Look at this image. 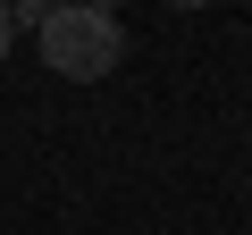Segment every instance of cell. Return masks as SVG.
<instances>
[{"label":"cell","instance_id":"6da1fadb","mask_svg":"<svg viewBox=\"0 0 252 235\" xmlns=\"http://www.w3.org/2000/svg\"><path fill=\"white\" fill-rule=\"evenodd\" d=\"M34 42H42V67H51V76H67V84H93V76H109V67L126 59L118 17H109V9H84V0L51 9V17L34 26Z\"/></svg>","mask_w":252,"mask_h":235},{"label":"cell","instance_id":"7a4b0ae2","mask_svg":"<svg viewBox=\"0 0 252 235\" xmlns=\"http://www.w3.org/2000/svg\"><path fill=\"white\" fill-rule=\"evenodd\" d=\"M0 9H9V17H34V26H42L51 9H67V0H0Z\"/></svg>","mask_w":252,"mask_h":235},{"label":"cell","instance_id":"3957f363","mask_svg":"<svg viewBox=\"0 0 252 235\" xmlns=\"http://www.w3.org/2000/svg\"><path fill=\"white\" fill-rule=\"evenodd\" d=\"M9 42H17V17H9V9H0V59H9Z\"/></svg>","mask_w":252,"mask_h":235},{"label":"cell","instance_id":"277c9868","mask_svg":"<svg viewBox=\"0 0 252 235\" xmlns=\"http://www.w3.org/2000/svg\"><path fill=\"white\" fill-rule=\"evenodd\" d=\"M168 9H202V0H168Z\"/></svg>","mask_w":252,"mask_h":235}]
</instances>
